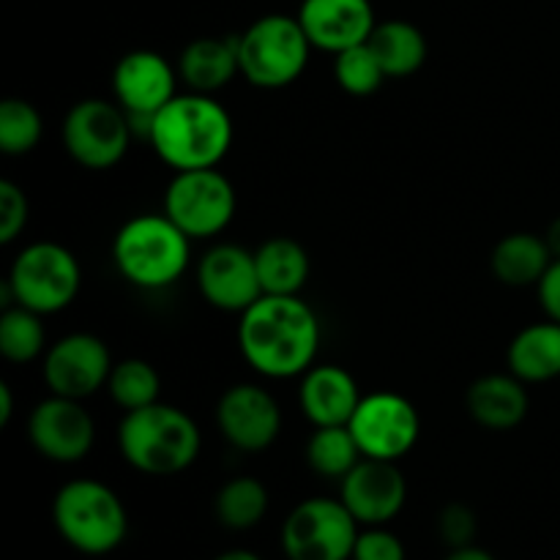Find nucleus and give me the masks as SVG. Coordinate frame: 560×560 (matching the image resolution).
<instances>
[{
    "mask_svg": "<svg viewBox=\"0 0 560 560\" xmlns=\"http://www.w3.org/2000/svg\"><path fill=\"white\" fill-rule=\"evenodd\" d=\"M238 348L257 375L301 377L315 366L320 320L301 295H262L241 315Z\"/></svg>",
    "mask_w": 560,
    "mask_h": 560,
    "instance_id": "obj_1",
    "label": "nucleus"
},
{
    "mask_svg": "<svg viewBox=\"0 0 560 560\" xmlns=\"http://www.w3.org/2000/svg\"><path fill=\"white\" fill-rule=\"evenodd\" d=\"M151 148L167 167H219L233 145V118L208 93H178L153 118Z\"/></svg>",
    "mask_w": 560,
    "mask_h": 560,
    "instance_id": "obj_2",
    "label": "nucleus"
},
{
    "mask_svg": "<svg viewBox=\"0 0 560 560\" xmlns=\"http://www.w3.org/2000/svg\"><path fill=\"white\" fill-rule=\"evenodd\" d=\"M120 457L145 476H178L200 457L202 435L195 419L175 405L153 402L129 410L118 427Z\"/></svg>",
    "mask_w": 560,
    "mask_h": 560,
    "instance_id": "obj_3",
    "label": "nucleus"
},
{
    "mask_svg": "<svg viewBox=\"0 0 560 560\" xmlns=\"http://www.w3.org/2000/svg\"><path fill=\"white\" fill-rule=\"evenodd\" d=\"M113 260L135 288L164 290L189 268L191 238L164 211L140 213L115 233Z\"/></svg>",
    "mask_w": 560,
    "mask_h": 560,
    "instance_id": "obj_4",
    "label": "nucleus"
},
{
    "mask_svg": "<svg viewBox=\"0 0 560 560\" xmlns=\"http://www.w3.org/2000/svg\"><path fill=\"white\" fill-rule=\"evenodd\" d=\"M60 539L82 556H109L129 534V514L113 487L96 479L66 481L52 501Z\"/></svg>",
    "mask_w": 560,
    "mask_h": 560,
    "instance_id": "obj_5",
    "label": "nucleus"
},
{
    "mask_svg": "<svg viewBox=\"0 0 560 560\" xmlns=\"http://www.w3.org/2000/svg\"><path fill=\"white\" fill-rule=\"evenodd\" d=\"M312 49L299 16L266 14L238 36L241 74L249 85L279 91L304 74Z\"/></svg>",
    "mask_w": 560,
    "mask_h": 560,
    "instance_id": "obj_6",
    "label": "nucleus"
},
{
    "mask_svg": "<svg viewBox=\"0 0 560 560\" xmlns=\"http://www.w3.org/2000/svg\"><path fill=\"white\" fill-rule=\"evenodd\" d=\"M82 284L74 252L55 241H36L14 257L3 295L38 315H55L71 306Z\"/></svg>",
    "mask_w": 560,
    "mask_h": 560,
    "instance_id": "obj_7",
    "label": "nucleus"
},
{
    "mask_svg": "<svg viewBox=\"0 0 560 560\" xmlns=\"http://www.w3.org/2000/svg\"><path fill=\"white\" fill-rule=\"evenodd\" d=\"M238 208L233 184L217 167L180 170L164 189L162 211L189 235L206 241L230 228Z\"/></svg>",
    "mask_w": 560,
    "mask_h": 560,
    "instance_id": "obj_8",
    "label": "nucleus"
},
{
    "mask_svg": "<svg viewBox=\"0 0 560 560\" xmlns=\"http://www.w3.org/2000/svg\"><path fill=\"white\" fill-rule=\"evenodd\" d=\"M63 148L80 167L113 170L124 162L131 145L129 115L118 102L109 98H82L66 113L60 126Z\"/></svg>",
    "mask_w": 560,
    "mask_h": 560,
    "instance_id": "obj_9",
    "label": "nucleus"
},
{
    "mask_svg": "<svg viewBox=\"0 0 560 560\" xmlns=\"http://www.w3.org/2000/svg\"><path fill=\"white\" fill-rule=\"evenodd\" d=\"M355 539L359 523L339 498H306L282 525L288 560H350Z\"/></svg>",
    "mask_w": 560,
    "mask_h": 560,
    "instance_id": "obj_10",
    "label": "nucleus"
},
{
    "mask_svg": "<svg viewBox=\"0 0 560 560\" xmlns=\"http://www.w3.org/2000/svg\"><path fill=\"white\" fill-rule=\"evenodd\" d=\"M348 427L364 457L388 459V463H397L405 454L413 452L421 435L416 405L394 392H375L370 397H361Z\"/></svg>",
    "mask_w": 560,
    "mask_h": 560,
    "instance_id": "obj_11",
    "label": "nucleus"
},
{
    "mask_svg": "<svg viewBox=\"0 0 560 560\" xmlns=\"http://www.w3.org/2000/svg\"><path fill=\"white\" fill-rule=\"evenodd\" d=\"M113 355L98 337L85 331L66 334L44 353V383L49 394L69 399H88L107 388Z\"/></svg>",
    "mask_w": 560,
    "mask_h": 560,
    "instance_id": "obj_12",
    "label": "nucleus"
},
{
    "mask_svg": "<svg viewBox=\"0 0 560 560\" xmlns=\"http://www.w3.org/2000/svg\"><path fill=\"white\" fill-rule=\"evenodd\" d=\"M27 438L44 459L71 465L91 454L96 443V424L93 416L82 408V399L49 394L31 410Z\"/></svg>",
    "mask_w": 560,
    "mask_h": 560,
    "instance_id": "obj_13",
    "label": "nucleus"
},
{
    "mask_svg": "<svg viewBox=\"0 0 560 560\" xmlns=\"http://www.w3.org/2000/svg\"><path fill=\"white\" fill-rule=\"evenodd\" d=\"M217 424L224 441L246 454L266 452L282 432V410L257 383H235L219 397Z\"/></svg>",
    "mask_w": 560,
    "mask_h": 560,
    "instance_id": "obj_14",
    "label": "nucleus"
},
{
    "mask_svg": "<svg viewBox=\"0 0 560 560\" xmlns=\"http://www.w3.org/2000/svg\"><path fill=\"white\" fill-rule=\"evenodd\" d=\"M339 501L364 528L388 525L405 509L408 481L397 463L364 457L339 481Z\"/></svg>",
    "mask_w": 560,
    "mask_h": 560,
    "instance_id": "obj_15",
    "label": "nucleus"
},
{
    "mask_svg": "<svg viewBox=\"0 0 560 560\" xmlns=\"http://www.w3.org/2000/svg\"><path fill=\"white\" fill-rule=\"evenodd\" d=\"M197 288L213 310L244 315L262 299L255 252L235 244L211 246L197 266Z\"/></svg>",
    "mask_w": 560,
    "mask_h": 560,
    "instance_id": "obj_16",
    "label": "nucleus"
},
{
    "mask_svg": "<svg viewBox=\"0 0 560 560\" xmlns=\"http://www.w3.org/2000/svg\"><path fill=\"white\" fill-rule=\"evenodd\" d=\"M175 69L164 55L153 49L126 52L113 69L115 102L129 115H156L164 104L178 96Z\"/></svg>",
    "mask_w": 560,
    "mask_h": 560,
    "instance_id": "obj_17",
    "label": "nucleus"
},
{
    "mask_svg": "<svg viewBox=\"0 0 560 560\" xmlns=\"http://www.w3.org/2000/svg\"><path fill=\"white\" fill-rule=\"evenodd\" d=\"M295 16L312 47L331 55L366 44L377 25L370 0H304Z\"/></svg>",
    "mask_w": 560,
    "mask_h": 560,
    "instance_id": "obj_18",
    "label": "nucleus"
},
{
    "mask_svg": "<svg viewBox=\"0 0 560 560\" xmlns=\"http://www.w3.org/2000/svg\"><path fill=\"white\" fill-rule=\"evenodd\" d=\"M359 402V383L342 366L317 364L301 375L299 405L304 419L312 421V427L350 424Z\"/></svg>",
    "mask_w": 560,
    "mask_h": 560,
    "instance_id": "obj_19",
    "label": "nucleus"
},
{
    "mask_svg": "<svg viewBox=\"0 0 560 560\" xmlns=\"http://www.w3.org/2000/svg\"><path fill=\"white\" fill-rule=\"evenodd\" d=\"M525 386L528 383H523L512 372L479 377L468 388V413L485 430H514V427L523 424L530 410V397Z\"/></svg>",
    "mask_w": 560,
    "mask_h": 560,
    "instance_id": "obj_20",
    "label": "nucleus"
},
{
    "mask_svg": "<svg viewBox=\"0 0 560 560\" xmlns=\"http://www.w3.org/2000/svg\"><path fill=\"white\" fill-rule=\"evenodd\" d=\"M235 74H241L238 36H200L186 44L180 52L178 77L191 93L213 96L228 88Z\"/></svg>",
    "mask_w": 560,
    "mask_h": 560,
    "instance_id": "obj_21",
    "label": "nucleus"
},
{
    "mask_svg": "<svg viewBox=\"0 0 560 560\" xmlns=\"http://www.w3.org/2000/svg\"><path fill=\"white\" fill-rule=\"evenodd\" d=\"M509 372L523 383H547L560 377V323H534L509 345Z\"/></svg>",
    "mask_w": 560,
    "mask_h": 560,
    "instance_id": "obj_22",
    "label": "nucleus"
},
{
    "mask_svg": "<svg viewBox=\"0 0 560 560\" xmlns=\"http://www.w3.org/2000/svg\"><path fill=\"white\" fill-rule=\"evenodd\" d=\"M255 262L262 295H301L310 282V255L299 241L288 235H277L257 246Z\"/></svg>",
    "mask_w": 560,
    "mask_h": 560,
    "instance_id": "obj_23",
    "label": "nucleus"
},
{
    "mask_svg": "<svg viewBox=\"0 0 560 560\" xmlns=\"http://www.w3.org/2000/svg\"><path fill=\"white\" fill-rule=\"evenodd\" d=\"M552 260L556 257H552L545 235L512 233L498 241L490 266L498 282L509 284V288H530V284L536 288Z\"/></svg>",
    "mask_w": 560,
    "mask_h": 560,
    "instance_id": "obj_24",
    "label": "nucleus"
},
{
    "mask_svg": "<svg viewBox=\"0 0 560 560\" xmlns=\"http://www.w3.org/2000/svg\"><path fill=\"white\" fill-rule=\"evenodd\" d=\"M370 47L375 49L383 71L394 80L416 74L427 60L424 33L408 20L377 22L370 36Z\"/></svg>",
    "mask_w": 560,
    "mask_h": 560,
    "instance_id": "obj_25",
    "label": "nucleus"
},
{
    "mask_svg": "<svg viewBox=\"0 0 560 560\" xmlns=\"http://www.w3.org/2000/svg\"><path fill=\"white\" fill-rule=\"evenodd\" d=\"M361 459H364V454H361L348 424L315 427L312 438L306 441V463L323 479L342 481Z\"/></svg>",
    "mask_w": 560,
    "mask_h": 560,
    "instance_id": "obj_26",
    "label": "nucleus"
},
{
    "mask_svg": "<svg viewBox=\"0 0 560 560\" xmlns=\"http://www.w3.org/2000/svg\"><path fill=\"white\" fill-rule=\"evenodd\" d=\"M217 520L228 530H249L268 514V490L262 481L252 476H235L222 490L217 492L213 501Z\"/></svg>",
    "mask_w": 560,
    "mask_h": 560,
    "instance_id": "obj_27",
    "label": "nucleus"
},
{
    "mask_svg": "<svg viewBox=\"0 0 560 560\" xmlns=\"http://www.w3.org/2000/svg\"><path fill=\"white\" fill-rule=\"evenodd\" d=\"M47 331L42 315L25 306H5L0 315V355L11 364H31L38 355L47 353Z\"/></svg>",
    "mask_w": 560,
    "mask_h": 560,
    "instance_id": "obj_28",
    "label": "nucleus"
},
{
    "mask_svg": "<svg viewBox=\"0 0 560 560\" xmlns=\"http://www.w3.org/2000/svg\"><path fill=\"white\" fill-rule=\"evenodd\" d=\"M107 392L113 402L129 413V410H140L159 402L162 377H159L156 366L148 364L145 359H124L109 372Z\"/></svg>",
    "mask_w": 560,
    "mask_h": 560,
    "instance_id": "obj_29",
    "label": "nucleus"
},
{
    "mask_svg": "<svg viewBox=\"0 0 560 560\" xmlns=\"http://www.w3.org/2000/svg\"><path fill=\"white\" fill-rule=\"evenodd\" d=\"M334 80L350 96H372V93L381 91L388 74L383 71L375 49L366 42L334 55Z\"/></svg>",
    "mask_w": 560,
    "mask_h": 560,
    "instance_id": "obj_30",
    "label": "nucleus"
},
{
    "mask_svg": "<svg viewBox=\"0 0 560 560\" xmlns=\"http://www.w3.org/2000/svg\"><path fill=\"white\" fill-rule=\"evenodd\" d=\"M44 135L42 113L25 98H5L0 104V151L5 156H25Z\"/></svg>",
    "mask_w": 560,
    "mask_h": 560,
    "instance_id": "obj_31",
    "label": "nucleus"
},
{
    "mask_svg": "<svg viewBox=\"0 0 560 560\" xmlns=\"http://www.w3.org/2000/svg\"><path fill=\"white\" fill-rule=\"evenodd\" d=\"M31 206L14 180H0V244H11L25 230Z\"/></svg>",
    "mask_w": 560,
    "mask_h": 560,
    "instance_id": "obj_32",
    "label": "nucleus"
},
{
    "mask_svg": "<svg viewBox=\"0 0 560 560\" xmlns=\"http://www.w3.org/2000/svg\"><path fill=\"white\" fill-rule=\"evenodd\" d=\"M476 530H479L476 514L465 503H448L441 512V517H438V534H441V539L452 550L474 545Z\"/></svg>",
    "mask_w": 560,
    "mask_h": 560,
    "instance_id": "obj_33",
    "label": "nucleus"
},
{
    "mask_svg": "<svg viewBox=\"0 0 560 560\" xmlns=\"http://www.w3.org/2000/svg\"><path fill=\"white\" fill-rule=\"evenodd\" d=\"M350 560H405V545L399 536L386 530V525H375V528L359 530Z\"/></svg>",
    "mask_w": 560,
    "mask_h": 560,
    "instance_id": "obj_34",
    "label": "nucleus"
},
{
    "mask_svg": "<svg viewBox=\"0 0 560 560\" xmlns=\"http://www.w3.org/2000/svg\"><path fill=\"white\" fill-rule=\"evenodd\" d=\"M536 293H539V304L545 310L547 320L560 323V260L550 262L545 277L536 284Z\"/></svg>",
    "mask_w": 560,
    "mask_h": 560,
    "instance_id": "obj_35",
    "label": "nucleus"
},
{
    "mask_svg": "<svg viewBox=\"0 0 560 560\" xmlns=\"http://www.w3.org/2000/svg\"><path fill=\"white\" fill-rule=\"evenodd\" d=\"M11 416H14V394L9 383H0V427H9Z\"/></svg>",
    "mask_w": 560,
    "mask_h": 560,
    "instance_id": "obj_36",
    "label": "nucleus"
},
{
    "mask_svg": "<svg viewBox=\"0 0 560 560\" xmlns=\"http://www.w3.org/2000/svg\"><path fill=\"white\" fill-rule=\"evenodd\" d=\"M446 560H495V558H492L487 550H481V547L470 545V547H459V550H452L446 556Z\"/></svg>",
    "mask_w": 560,
    "mask_h": 560,
    "instance_id": "obj_37",
    "label": "nucleus"
},
{
    "mask_svg": "<svg viewBox=\"0 0 560 560\" xmlns=\"http://www.w3.org/2000/svg\"><path fill=\"white\" fill-rule=\"evenodd\" d=\"M545 241H547V246H550L552 257L560 260V217H556L550 222V228H547V233H545Z\"/></svg>",
    "mask_w": 560,
    "mask_h": 560,
    "instance_id": "obj_38",
    "label": "nucleus"
},
{
    "mask_svg": "<svg viewBox=\"0 0 560 560\" xmlns=\"http://www.w3.org/2000/svg\"><path fill=\"white\" fill-rule=\"evenodd\" d=\"M213 560H262V558L255 556V552H249V550H228Z\"/></svg>",
    "mask_w": 560,
    "mask_h": 560,
    "instance_id": "obj_39",
    "label": "nucleus"
}]
</instances>
